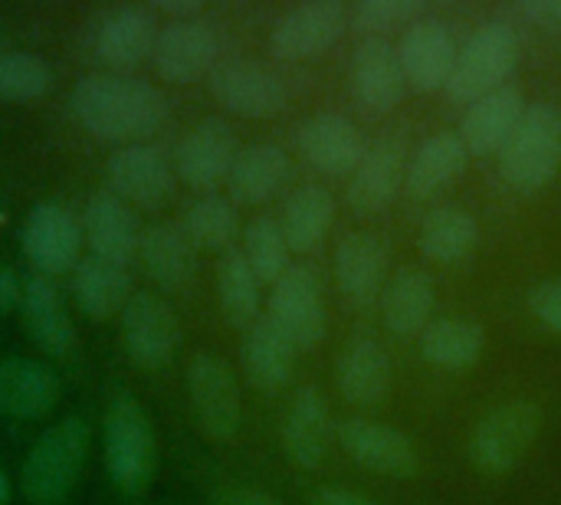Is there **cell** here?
I'll list each match as a JSON object with an SVG mask.
<instances>
[{
  "label": "cell",
  "instance_id": "cell-1",
  "mask_svg": "<svg viewBox=\"0 0 561 505\" xmlns=\"http://www.w3.org/2000/svg\"><path fill=\"white\" fill-rule=\"evenodd\" d=\"M69 108L76 122L99 141L108 145H141L164 128L171 115L168 95L131 72H85L72 92Z\"/></svg>",
  "mask_w": 561,
  "mask_h": 505
},
{
  "label": "cell",
  "instance_id": "cell-2",
  "mask_svg": "<svg viewBox=\"0 0 561 505\" xmlns=\"http://www.w3.org/2000/svg\"><path fill=\"white\" fill-rule=\"evenodd\" d=\"M92 447V427L82 414L53 421L30 447L20 467V490L30 505H62L82 480Z\"/></svg>",
  "mask_w": 561,
  "mask_h": 505
},
{
  "label": "cell",
  "instance_id": "cell-3",
  "mask_svg": "<svg viewBox=\"0 0 561 505\" xmlns=\"http://www.w3.org/2000/svg\"><path fill=\"white\" fill-rule=\"evenodd\" d=\"M519 33L510 16H493L483 26L470 33V39L460 46L454 76L447 82V99L460 105H473L477 99L513 85L510 79L519 69Z\"/></svg>",
  "mask_w": 561,
  "mask_h": 505
},
{
  "label": "cell",
  "instance_id": "cell-4",
  "mask_svg": "<svg viewBox=\"0 0 561 505\" xmlns=\"http://www.w3.org/2000/svg\"><path fill=\"white\" fill-rule=\"evenodd\" d=\"M105 473L125 496H141L158 470V444L148 411L131 394H115L102 424Z\"/></svg>",
  "mask_w": 561,
  "mask_h": 505
},
{
  "label": "cell",
  "instance_id": "cell-5",
  "mask_svg": "<svg viewBox=\"0 0 561 505\" xmlns=\"http://www.w3.org/2000/svg\"><path fill=\"white\" fill-rule=\"evenodd\" d=\"M500 177L516 194H539L561 171V108L533 102L506 148L496 154Z\"/></svg>",
  "mask_w": 561,
  "mask_h": 505
},
{
  "label": "cell",
  "instance_id": "cell-6",
  "mask_svg": "<svg viewBox=\"0 0 561 505\" xmlns=\"http://www.w3.org/2000/svg\"><path fill=\"white\" fill-rule=\"evenodd\" d=\"M542 408L533 401H506L493 408L470 434V460L486 477L516 470L542 437Z\"/></svg>",
  "mask_w": 561,
  "mask_h": 505
},
{
  "label": "cell",
  "instance_id": "cell-7",
  "mask_svg": "<svg viewBox=\"0 0 561 505\" xmlns=\"http://www.w3.org/2000/svg\"><path fill=\"white\" fill-rule=\"evenodd\" d=\"M184 385L201 434L214 444L233 440L243 427V394L233 368L210 352H197L187 361Z\"/></svg>",
  "mask_w": 561,
  "mask_h": 505
},
{
  "label": "cell",
  "instance_id": "cell-8",
  "mask_svg": "<svg viewBox=\"0 0 561 505\" xmlns=\"http://www.w3.org/2000/svg\"><path fill=\"white\" fill-rule=\"evenodd\" d=\"M158 79L171 85H194L210 79V72L224 62V33L207 16L161 23L151 59Z\"/></svg>",
  "mask_w": 561,
  "mask_h": 505
},
{
  "label": "cell",
  "instance_id": "cell-9",
  "mask_svg": "<svg viewBox=\"0 0 561 505\" xmlns=\"http://www.w3.org/2000/svg\"><path fill=\"white\" fill-rule=\"evenodd\" d=\"M158 16L151 7L118 3L99 10L85 26V46L105 72H128L151 59L158 39Z\"/></svg>",
  "mask_w": 561,
  "mask_h": 505
},
{
  "label": "cell",
  "instance_id": "cell-10",
  "mask_svg": "<svg viewBox=\"0 0 561 505\" xmlns=\"http://www.w3.org/2000/svg\"><path fill=\"white\" fill-rule=\"evenodd\" d=\"M82 220L59 200H39L30 207L23 230H20V250L36 269V276L56 279L72 276V269L82 263Z\"/></svg>",
  "mask_w": 561,
  "mask_h": 505
},
{
  "label": "cell",
  "instance_id": "cell-11",
  "mask_svg": "<svg viewBox=\"0 0 561 505\" xmlns=\"http://www.w3.org/2000/svg\"><path fill=\"white\" fill-rule=\"evenodd\" d=\"M352 26V10L342 0H306L276 16L270 30V53L286 62L325 56Z\"/></svg>",
  "mask_w": 561,
  "mask_h": 505
},
{
  "label": "cell",
  "instance_id": "cell-12",
  "mask_svg": "<svg viewBox=\"0 0 561 505\" xmlns=\"http://www.w3.org/2000/svg\"><path fill=\"white\" fill-rule=\"evenodd\" d=\"M207 89L220 108L240 118H273L289 105L286 79L260 59H243V56L224 59L210 72Z\"/></svg>",
  "mask_w": 561,
  "mask_h": 505
},
{
  "label": "cell",
  "instance_id": "cell-13",
  "mask_svg": "<svg viewBox=\"0 0 561 505\" xmlns=\"http://www.w3.org/2000/svg\"><path fill=\"white\" fill-rule=\"evenodd\" d=\"M266 319L299 348L312 352L325 342L329 319H325V299L319 273L306 263H293L279 283L270 292V312Z\"/></svg>",
  "mask_w": 561,
  "mask_h": 505
},
{
  "label": "cell",
  "instance_id": "cell-14",
  "mask_svg": "<svg viewBox=\"0 0 561 505\" xmlns=\"http://www.w3.org/2000/svg\"><path fill=\"white\" fill-rule=\"evenodd\" d=\"M122 352L145 371L171 365L181 345V325L171 302L158 292H135L118 315Z\"/></svg>",
  "mask_w": 561,
  "mask_h": 505
},
{
  "label": "cell",
  "instance_id": "cell-15",
  "mask_svg": "<svg viewBox=\"0 0 561 505\" xmlns=\"http://www.w3.org/2000/svg\"><path fill=\"white\" fill-rule=\"evenodd\" d=\"M237 154H240L237 131L230 128V122L210 115L184 131L171 158L181 184H187L197 194H214L220 184H227Z\"/></svg>",
  "mask_w": 561,
  "mask_h": 505
},
{
  "label": "cell",
  "instance_id": "cell-16",
  "mask_svg": "<svg viewBox=\"0 0 561 505\" xmlns=\"http://www.w3.org/2000/svg\"><path fill=\"white\" fill-rule=\"evenodd\" d=\"M348 89L355 105L368 118L391 115L408 95V79L398 59V46H391L385 36L358 39L348 62Z\"/></svg>",
  "mask_w": 561,
  "mask_h": 505
},
{
  "label": "cell",
  "instance_id": "cell-17",
  "mask_svg": "<svg viewBox=\"0 0 561 505\" xmlns=\"http://www.w3.org/2000/svg\"><path fill=\"white\" fill-rule=\"evenodd\" d=\"M299 158L325 177H352L365 158V138L358 125L342 112H316L293 128Z\"/></svg>",
  "mask_w": 561,
  "mask_h": 505
},
{
  "label": "cell",
  "instance_id": "cell-18",
  "mask_svg": "<svg viewBox=\"0 0 561 505\" xmlns=\"http://www.w3.org/2000/svg\"><path fill=\"white\" fill-rule=\"evenodd\" d=\"M108 187L125 200L138 207H161L171 200L178 187L174 158L151 141L115 148L108 158Z\"/></svg>",
  "mask_w": 561,
  "mask_h": 505
},
{
  "label": "cell",
  "instance_id": "cell-19",
  "mask_svg": "<svg viewBox=\"0 0 561 505\" xmlns=\"http://www.w3.org/2000/svg\"><path fill=\"white\" fill-rule=\"evenodd\" d=\"M82 233H85L89 256L128 269V263L138 260L145 230H141L131 204H125L112 187H99L89 194V200L82 207Z\"/></svg>",
  "mask_w": 561,
  "mask_h": 505
},
{
  "label": "cell",
  "instance_id": "cell-20",
  "mask_svg": "<svg viewBox=\"0 0 561 505\" xmlns=\"http://www.w3.org/2000/svg\"><path fill=\"white\" fill-rule=\"evenodd\" d=\"M457 56L460 46L454 39V30L447 26V20L431 13L411 23L398 39V59L404 79L421 92H444L454 76Z\"/></svg>",
  "mask_w": 561,
  "mask_h": 505
},
{
  "label": "cell",
  "instance_id": "cell-21",
  "mask_svg": "<svg viewBox=\"0 0 561 505\" xmlns=\"http://www.w3.org/2000/svg\"><path fill=\"white\" fill-rule=\"evenodd\" d=\"M335 437H339V447L348 454V460L368 473L411 480L421 470V457L414 444L388 424H378L368 417H348L339 424Z\"/></svg>",
  "mask_w": 561,
  "mask_h": 505
},
{
  "label": "cell",
  "instance_id": "cell-22",
  "mask_svg": "<svg viewBox=\"0 0 561 505\" xmlns=\"http://www.w3.org/2000/svg\"><path fill=\"white\" fill-rule=\"evenodd\" d=\"M408 145L401 135H381L365 158L358 161L355 174L348 177V204L355 214L362 217H375L385 214L398 194L404 191V177H408Z\"/></svg>",
  "mask_w": 561,
  "mask_h": 505
},
{
  "label": "cell",
  "instance_id": "cell-23",
  "mask_svg": "<svg viewBox=\"0 0 561 505\" xmlns=\"http://www.w3.org/2000/svg\"><path fill=\"white\" fill-rule=\"evenodd\" d=\"M388 243L371 230H352L335 246V283L345 302L365 309L388 286Z\"/></svg>",
  "mask_w": 561,
  "mask_h": 505
},
{
  "label": "cell",
  "instance_id": "cell-24",
  "mask_svg": "<svg viewBox=\"0 0 561 505\" xmlns=\"http://www.w3.org/2000/svg\"><path fill=\"white\" fill-rule=\"evenodd\" d=\"M62 401L59 375L36 358L0 361V414L10 421H43Z\"/></svg>",
  "mask_w": 561,
  "mask_h": 505
},
{
  "label": "cell",
  "instance_id": "cell-25",
  "mask_svg": "<svg viewBox=\"0 0 561 505\" xmlns=\"http://www.w3.org/2000/svg\"><path fill=\"white\" fill-rule=\"evenodd\" d=\"M335 381L345 401L358 408L385 404L391 391V358L371 332H352L335 361Z\"/></svg>",
  "mask_w": 561,
  "mask_h": 505
},
{
  "label": "cell",
  "instance_id": "cell-26",
  "mask_svg": "<svg viewBox=\"0 0 561 505\" xmlns=\"http://www.w3.org/2000/svg\"><path fill=\"white\" fill-rule=\"evenodd\" d=\"M279 444L296 470H319L332 447V414L316 388H299L283 417Z\"/></svg>",
  "mask_w": 561,
  "mask_h": 505
},
{
  "label": "cell",
  "instance_id": "cell-27",
  "mask_svg": "<svg viewBox=\"0 0 561 505\" xmlns=\"http://www.w3.org/2000/svg\"><path fill=\"white\" fill-rule=\"evenodd\" d=\"M526 108H529V102H526L523 89L519 85H503V89L477 99L473 105H467L457 135L467 145V151L477 154V158L500 154L506 148V141L513 138L516 125L523 122Z\"/></svg>",
  "mask_w": 561,
  "mask_h": 505
},
{
  "label": "cell",
  "instance_id": "cell-28",
  "mask_svg": "<svg viewBox=\"0 0 561 505\" xmlns=\"http://www.w3.org/2000/svg\"><path fill=\"white\" fill-rule=\"evenodd\" d=\"M20 319H23V329H26L30 342L46 358H69L76 352V325H72L69 309H66V302H62L53 279L30 276L23 283Z\"/></svg>",
  "mask_w": 561,
  "mask_h": 505
},
{
  "label": "cell",
  "instance_id": "cell-29",
  "mask_svg": "<svg viewBox=\"0 0 561 505\" xmlns=\"http://www.w3.org/2000/svg\"><path fill=\"white\" fill-rule=\"evenodd\" d=\"M289 181H293L289 151L273 141H253V145L240 148V154L230 168V177H227V191H230L233 204L260 207V204L273 200L276 194H283Z\"/></svg>",
  "mask_w": 561,
  "mask_h": 505
},
{
  "label": "cell",
  "instance_id": "cell-30",
  "mask_svg": "<svg viewBox=\"0 0 561 505\" xmlns=\"http://www.w3.org/2000/svg\"><path fill=\"white\" fill-rule=\"evenodd\" d=\"M296 355L299 348L266 319L260 315L247 332L240 345V365L247 381L260 394H279L293 385L296 375Z\"/></svg>",
  "mask_w": 561,
  "mask_h": 505
},
{
  "label": "cell",
  "instance_id": "cell-31",
  "mask_svg": "<svg viewBox=\"0 0 561 505\" xmlns=\"http://www.w3.org/2000/svg\"><path fill=\"white\" fill-rule=\"evenodd\" d=\"M138 260L148 279L164 292H181L191 286L197 269V246L187 240L181 223H154L141 233Z\"/></svg>",
  "mask_w": 561,
  "mask_h": 505
},
{
  "label": "cell",
  "instance_id": "cell-32",
  "mask_svg": "<svg viewBox=\"0 0 561 505\" xmlns=\"http://www.w3.org/2000/svg\"><path fill=\"white\" fill-rule=\"evenodd\" d=\"M467 161H470V151L457 131H437L424 138L408 161L404 194L414 200L434 197L437 191L450 187L467 171Z\"/></svg>",
  "mask_w": 561,
  "mask_h": 505
},
{
  "label": "cell",
  "instance_id": "cell-33",
  "mask_svg": "<svg viewBox=\"0 0 561 505\" xmlns=\"http://www.w3.org/2000/svg\"><path fill=\"white\" fill-rule=\"evenodd\" d=\"M69 296L85 319L105 322V319L122 315L135 289H131L128 269L102 263L95 256H82V263L69 276Z\"/></svg>",
  "mask_w": 561,
  "mask_h": 505
},
{
  "label": "cell",
  "instance_id": "cell-34",
  "mask_svg": "<svg viewBox=\"0 0 561 505\" xmlns=\"http://www.w3.org/2000/svg\"><path fill=\"white\" fill-rule=\"evenodd\" d=\"M437 306L434 279L424 269H401L381 292L385 325L401 338H421Z\"/></svg>",
  "mask_w": 561,
  "mask_h": 505
},
{
  "label": "cell",
  "instance_id": "cell-35",
  "mask_svg": "<svg viewBox=\"0 0 561 505\" xmlns=\"http://www.w3.org/2000/svg\"><path fill=\"white\" fill-rule=\"evenodd\" d=\"M477 240H480V223L460 204H440V207L427 210V217L421 220V230H417L421 253L440 266L463 263L477 250Z\"/></svg>",
  "mask_w": 561,
  "mask_h": 505
},
{
  "label": "cell",
  "instance_id": "cell-36",
  "mask_svg": "<svg viewBox=\"0 0 561 505\" xmlns=\"http://www.w3.org/2000/svg\"><path fill=\"white\" fill-rule=\"evenodd\" d=\"M335 220V197L322 184H299L283 204V237L293 253H312Z\"/></svg>",
  "mask_w": 561,
  "mask_h": 505
},
{
  "label": "cell",
  "instance_id": "cell-37",
  "mask_svg": "<svg viewBox=\"0 0 561 505\" xmlns=\"http://www.w3.org/2000/svg\"><path fill=\"white\" fill-rule=\"evenodd\" d=\"M421 355L444 371H467L480 361L486 332L470 319H431L417 338Z\"/></svg>",
  "mask_w": 561,
  "mask_h": 505
},
{
  "label": "cell",
  "instance_id": "cell-38",
  "mask_svg": "<svg viewBox=\"0 0 561 505\" xmlns=\"http://www.w3.org/2000/svg\"><path fill=\"white\" fill-rule=\"evenodd\" d=\"M217 302L233 329H250L260 319V279L253 276L247 256L233 246L220 253L217 263Z\"/></svg>",
  "mask_w": 561,
  "mask_h": 505
},
{
  "label": "cell",
  "instance_id": "cell-39",
  "mask_svg": "<svg viewBox=\"0 0 561 505\" xmlns=\"http://www.w3.org/2000/svg\"><path fill=\"white\" fill-rule=\"evenodd\" d=\"M181 227L197 250L227 253V250H233V243L240 237V214L230 197L201 194L187 204Z\"/></svg>",
  "mask_w": 561,
  "mask_h": 505
},
{
  "label": "cell",
  "instance_id": "cell-40",
  "mask_svg": "<svg viewBox=\"0 0 561 505\" xmlns=\"http://www.w3.org/2000/svg\"><path fill=\"white\" fill-rule=\"evenodd\" d=\"M243 246H240V253L247 256V263H250V269H253V276L260 279V286H276L279 283V276L293 266L289 263V243H286V237H283V227H279V220L276 217H253L247 227H243Z\"/></svg>",
  "mask_w": 561,
  "mask_h": 505
},
{
  "label": "cell",
  "instance_id": "cell-41",
  "mask_svg": "<svg viewBox=\"0 0 561 505\" xmlns=\"http://www.w3.org/2000/svg\"><path fill=\"white\" fill-rule=\"evenodd\" d=\"M53 66L26 49L0 53V102H36L53 89Z\"/></svg>",
  "mask_w": 561,
  "mask_h": 505
},
{
  "label": "cell",
  "instance_id": "cell-42",
  "mask_svg": "<svg viewBox=\"0 0 561 505\" xmlns=\"http://www.w3.org/2000/svg\"><path fill=\"white\" fill-rule=\"evenodd\" d=\"M421 16H427L424 0H362L352 10V30L362 33V39L385 36L394 30H408Z\"/></svg>",
  "mask_w": 561,
  "mask_h": 505
},
{
  "label": "cell",
  "instance_id": "cell-43",
  "mask_svg": "<svg viewBox=\"0 0 561 505\" xmlns=\"http://www.w3.org/2000/svg\"><path fill=\"white\" fill-rule=\"evenodd\" d=\"M510 20H519L523 26L549 36H561V0H516L510 7Z\"/></svg>",
  "mask_w": 561,
  "mask_h": 505
},
{
  "label": "cell",
  "instance_id": "cell-44",
  "mask_svg": "<svg viewBox=\"0 0 561 505\" xmlns=\"http://www.w3.org/2000/svg\"><path fill=\"white\" fill-rule=\"evenodd\" d=\"M529 312L539 325L561 335V279H546L529 292Z\"/></svg>",
  "mask_w": 561,
  "mask_h": 505
},
{
  "label": "cell",
  "instance_id": "cell-45",
  "mask_svg": "<svg viewBox=\"0 0 561 505\" xmlns=\"http://www.w3.org/2000/svg\"><path fill=\"white\" fill-rule=\"evenodd\" d=\"M210 505H283L270 493L253 490V486H220L210 493Z\"/></svg>",
  "mask_w": 561,
  "mask_h": 505
},
{
  "label": "cell",
  "instance_id": "cell-46",
  "mask_svg": "<svg viewBox=\"0 0 561 505\" xmlns=\"http://www.w3.org/2000/svg\"><path fill=\"white\" fill-rule=\"evenodd\" d=\"M151 13L154 16H168V23L194 20V16H204V3H197V0H154Z\"/></svg>",
  "mask_w": 561,
  "mask_h": 505
},
{
  "label": "cell",
  "instance_id": "cell-47",
  "mask_svg": "<svg viewBox=\"0 0 561 505\" xmlns=\"http://www.w3.org/2000/svg\"><path fill=\"white\" fill-rule=\"evenodd\" d=\"M20 299H23V283L13 269L0 266V315L20 309Z\"/></svg>",
  "mask_w": 561,
  "mask_h": 505
},
{
  "label": "cell",
  "instance_id": "cell-48",
  "mask_svg": "<svg viewBox=\"0 0 561 505\" xmlns=\"http://www.w3.org/2000/svg\"><path fill=\"white\" fill-rule=\"evenodd\" d=\"M312 505H375L371 500L352 493V490H319L312 496Z\"/></svg>",
  "mask_w": 561,
  "mask_h": 505
},
{
  "label": "cell",
  "instance_id": "cell-49",
  "mask_svg": "<svg viewBox=\"0 0 561 505\" xmlns=\"http://www.w3.org/2000/svg\"><path fill=\"white\" fill-rule=\"evenodd\" d=\"M10 480H7V473L0 470V505H10Z\"/></svg>",
  "mask_w": 561,
  "mask_h": 505
}]
</instances>
